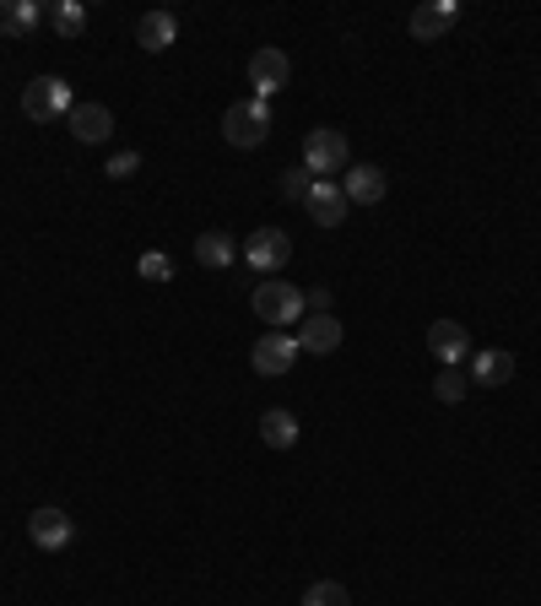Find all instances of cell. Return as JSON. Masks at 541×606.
I'll return each mask as SVG.
<instances>
[{"mask_svg": "<svg viewBox=\"0 0 541 606\" xmlns=\"http://www.w3.org/2000/svg\"><path fill=\"white\" fill-rule=\"evenodd\" d=\"M261 439H266L270 450H292L298 445V417L281 412V407H270L266 417H261Z\"/></svg>", "mask_w": 541, "mask_h": 606, "instance_id": "obj_19", "label": "cell"}, {"mask_svg": "<svg viewBox=\"0 0 541 606\" xmlns=\"http://www.w3.org/2000/svg\"><path fill=\"white\" fill-rule=\"evenodd\" d=\"M433 396H438L444 407H460V401L471 396V374H460V368H438V379H433Z\"/></svg>", "mask_w": 541, "mask_h": 606, "instance_id": "obj_21", "label": "cell"}, {"mask_svg": "<svg viewBox=\"0 0 541 606\" xmlns=\"http://www.w3.org/2000/svg\"><path fill=\"white\" fill-rule=\"evenodd\" d=\"M49 27H55L60 38H82V33H87V5H82V0H55Z\"/></svg>", "mask_w": 541, "mask_h": 606, "instance_id": "obj_20", "label": "cell"}, {"mask_svg": "<svg viewBox=\"0 0 541 606\" xmlns=\"http://www.w3.org/2000/svg\"><path fill=\"white\" fill-rule=\"evenodd\" d=\"M428 352H433L444 368H455V363L471 352V336H466V325H460V319H433V325H428Z\"/></svg>", "mask_w": 541, "mask_h": 606, "instance_id": "obj_13", "label": "cell"}, {"mask_svg": "<svg viewBox=\"0 0 541 606\" xmlns=\"http://www.w3.org/2000/svg\"><path fill=\"white\" fill-rule=\"evenodd\" d=\"M287 76H292V60L281 54V49H255L250 54V87H255V98H276L281 87H287Z\"/></svg>", "mask_w": 541, "mask_h": 606, "instance_id": "obj_9", "label": "cell"}, {"mask_svg": "<svg viewBox=\"0 0 541 606\" xmlns=\"http://www.w3.org/2000/svg\"><path fill=\"white\" fill-rule=\"evenodd\" d=\"M71 109H76V98H71V82H60V76H38V82L22 87V114H27L33 125H55V120H65Z\"/></svg>", "mask_w": 541, "mask_h": 606, "instance_id": "obj_3", "label": "cell"}, {"mask_svg": "<svg viewBox=\"0 0 541 606\" xmlns=\"http://www.w3.org/2000/svg\"><path fill=\"white\" fill-rule=\"evenodd\" d=\"M27 536H33V547H44V553H60V547H71V536H76V520H71L65 509H33V514H27Z\"/></svg>", "mask_w": 541, "mask_h": 606, "instance_id": "obj_8", "label": "cell"}, {"mask_svg": "<svg viewBox=\"0 0 541 606\" xmlns=\"http://www.w3.org/2000/svg\"><path fill=\"white\" fill-rule=\"evenodd\" d=\"M255 314L266 319V330H287V325H298L303 314H309V303H303V293L292 288V282H281V277H266L261 288H255Z\"/></svg>", "mask_w": 541, "mask_h": 606, "instance_id": "obj_2", "label": "cell"}, {"mask_svg": "<svg viewBox=\"0 0 541 606\" xmlns=\"http://www.w3.org/2000/svg\"><path fill=\"white\" fill-rule=\"evenodd\" d=\"M250 363H255V374H261V379H281V374L298 363V336H287V330H266V336L250 347Z\"/></svg>", "mask_w": 541, "mask_h": 606, "instance_id": "obj_6", "label": "cell"}, {"mask_svg": "<svg viewBox=\"0 0 541 606\" xmlns=\"http://www.w3.org/2000/svg\"><path fill=\"white\" fill-rule=\"evenodd\" d=\"M292 260V239L281 228H255L250 244H244V266H255L261 277H276L281 266Z\"/></svg>", "mask_w": 541, "mask_h": 606, "instance_id": "obj_5", "label": "cell"}, {"mask_svg": "<svg viewBox=\"0 0 541 606\" xmlns=\"http://www.w3.org/2000/svg\"><path fill=\"white\" fill-rule=\"evenodd\" d=\"M303 206H309V217H314L320 228H341L352 201L341 195V184H330V179H314V190H309V201H303Z\"/></svg>", "mask_w": 541, "mask_h": 606, "instance_id": "obj_14", "label": "cell"}, {"mask_svg": "<svg viewBox=\"0 0 541 606\" xmlns=\"http://www.w3.org/2000/svg\"><path fill=\"white\" fill-rule=\"evenodd\" d=\"M276 190H281V201H309V190H314V173H309V168H281Z\"/></svg>", "mask_w": 541, "mask_h": 606, "instance_id": "obj_22", "label": "cell"}, {"mask_svg": "<svg viewBox=\"0 0 541 606\" xmlns=\"http://www.w3.org/2000/svg\"><path fill=\"white\" fill-rule=\"evenodd\" d=\"M173 38H179V22H173V11H146V16L135 22V44H141L146 54H163Z\"/></svg>", "mask_w": 541, "mask_h": 606, "instance_id": "obj_17", "label": "cell"}, {"mask_svg": "<svg viewBox=\"0 0 541 606\" xmlns=\"http://www.w3.org/2000/svg\"><path fill=\"white\" fill-rule=\"evenodd\" d=\"M341 319L336 314H303L298 319V352H314V357H325V352H336L341 347Z\"/></svg>", "mask_w": 541, "mask_h": 606, "instance_id": "obj_12", "label": "cell"}, {"mask_svg": "<svg viewBox=\"0 0 541 606\" xmlns=\"http://www.w3.org/2000/svg\"><path fill=\"white\" fill-rule=\"evenodd\" d=\"M455 22H460V5H455V0H428V5H417V11L406 16V33H411L417 44H438Z\"/></svg>", "mask_w": 541, "mask_h": 606, "instance_id": "obj_7", "label": "cell"}, {"mask_svg": "<svg viewBox=\"0 0 541 606\" xmlns=\"http://www.w3.org/2000/svg\"><path fill=\"white\" fill-rule=\"evenodd\" d=\"M471 379L488 385V390L509 385V379H515V352H509V347H482V352L471 357Z\"/></svg>", "mask_w": 541, "mask_h": 606, "instance_id": "obj_15", "label": "cell"}, {"mask_svg": "<svg viewBox=\"0 0 541 606\" xmlns=\"http://www.w3.org/2000/svg\"><path fill=\"white\" fill-rule=\"evenodd\" d=\"M49 11L38 0H0V38H33Z\"/></svg>", "mask_w": 541, "mask_h": 606, "instance_id": "obj_16", "label": "cell"}, {"mask_svg": "<svg viewBox=\"0 0 541 606\" xmlns=\"http://www.w3.org/2000/svg\"><path fill=\"white\" fill-rule=\"evenodd\" d=\"M104 173H109V179H120V184H125V179H135V173H141V152H115Z\"/></svg>", "mask_w": 541, "mask_h": 606, "instance_id": "obj_25", "label": "cell"}, {"mask_svg": "<svg viewBox=\"0 0 541 606\" xmlns=\"http://www.w3.org/2000/svg\"><path fill=\"white\" fill-rule=\"evenodd\" d=\"M303 606H352V596H347V585L320 580V585H309V591H303Z\"/></svg>", "mask_w": 541, "mask_h": 606, "instance_id": "obj_23", "label": "cell"}, {"mask_svg": "<svg viewBox=\"0 0 541 606\" xmlns=\"http://www.w3.org/2000/svg\"><path fill=\"white\" fill-rule=\"evenodd\" d=\"M347 162H352V147H347L341 131H309L303 136V168L314 179L320 173H347Z\"/></svg>", "mask_w": 541, "mask_h": 606, "instance_id": "obj_4", "label": "cell"}, {"mask_svg": "<svg viewBox=\"0 0 541 606\" xmlns=\"http://www.w3.org/2000/svg\"><path fill=\"white\" fill-rule=\"evenodd\" d=\"M195 260H201L206 271H228V266L239 260V244H233L228 233H201V239H195Z\"/></svg>", "mask_w": 541, "mask_h": 606, "instance_id": "obj_18", "label": "cell"}, {"mask_svg": "<svg viewBox=\"0 0 541 606\" xmlns=\"http://www.w3.org/2000/svg\"><path fill=\"white\" fill-rule=\"evenodd\" d=\"M135 271H141V282H168V277H173V260H168L163 250H146V255L135 260Z\"/></svg>", "mask_w": 541, "mask_h": 606, "instance_id": "obj_24", "label": "cell"}, {"mask_svg": "<svg viewBox=\"0 0 541 606\" xmlns=\"http://www.w3.org/2000/svg\"><path fill=\"white\" fill-rule=\"evenodd\" d=\"M223 136H228V147L255 152L270 136V104L266 98H239V104H228V114H223Z\"/></svg>", "mask_w": 541, "mask_h": 606, "instance_id": "obj_1", "label": "cell"}, {"mask_svg": "<svg viewBox=\"0 0 541 606\" xmlns=\"http://www.w3.org/2000/svg\"><path fill=\"white\" fill-rule=\"evenodd\" d=\"M303 303H314V314H325V303H330V293H325V288H314V293H303Z\"/></svg>", "mask_w": 541, "mask_h": 606, "instance_id": "obj_26", "label": "cell"}, {"mask_svg": "<svg viewBox=\"0 0 541 606\" xmlns=\"http://www.w3.org/2000/svg\"><path fill=\"white\" fill-rule=\"evenodd\" d=\"M65 131H71L82 147H104V142L115 136V114H109L104 104H76V109L65 114Z\"/></svg>", "mask_w": 541, "mask_h": 606, "instance_id": "obj_10", "label": "cell"}, {"mask_svg": "<svg viewBox=\"0 0 541 606\" xmlns=\"http://www.w3.org/2000/svg\"><path fill=\"white\" fill-rule=\"evenodd\" d=\"M341 195H347L352 206H380V201L390 195V179H385V168H380V162H358V168H347Z\"/></svg>", "mask_w": 541, "mask_h": 606, "instance_id": "obj_11", "label": "cell"}]
</instances>
